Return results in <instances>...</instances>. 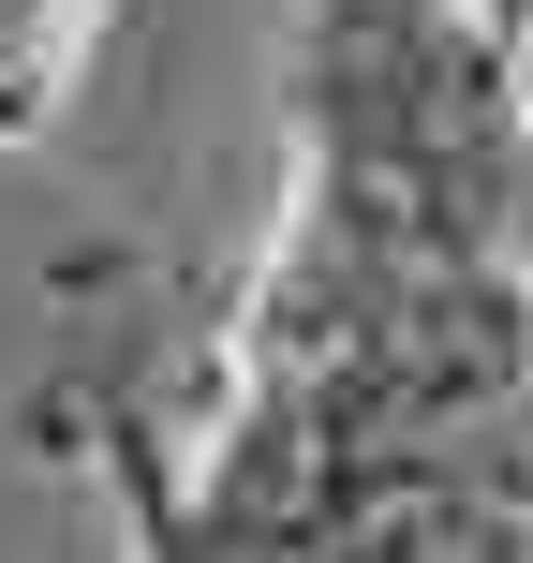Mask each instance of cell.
<instances>
[{"label":"cell","mask_w":533,"mask_h":563,"mask_svg":"<svg viewBox=\"0 0 533 563\" xmlns=\"http://www.w3.org/2000/svg\"><path fill=\"white\" fill-rule=\"evenodd\" d=\"M297 563H533V534L489 505V489H459V475H386V489H356Z\"/></svg>","instance_id":"1"},{"label":"cell","mask_w":533,"mask_h":563,"mask_svg":"<svg viewBox=\"0 0 533 563\" xmlns=\"http://www.w3.org/2000/svg\"><path fill=\"white\" fill-rule=\"evenodd\" d=\"M104 15H119V0H0V134H45V119L75 104Z\"/></svg>","instance_id":"2"},{"label":"cell","mask_w":533,"mask_h":563,"mask_svg":"<svg viewBox=\"0 0 533 563\" xmlns=\"http://www.w3.org/2000/svg\"><path fill=\"white\" fill-rule=\"evenodd\" d=\"M504 267L533 297V75H519V148H504Z\"/></svg>","instance_id":"3"},{"label":"cell","mask_w":533,"mask_h":563,"mask_svg":"<svg viewBox=\"0 0 533 563\" xmlns=\"http://www.w3.org/2000/svg\"><path fill=\"white\" fill-rule=\"evenodd\" d=\"M489 30H519V45H533V0H489Z\"/></svg>","instance_id":"4"}]
</instances>
